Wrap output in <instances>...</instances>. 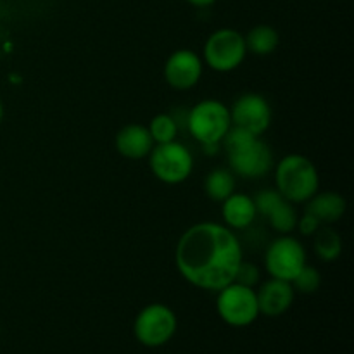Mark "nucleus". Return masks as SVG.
I'll use <instances>...</instances> for the list:
<instances>
[{
  "label": "nucleus",
  "instance_id": "1",
  "mask_svg": "<svg viewBox=\"0 0 354 354\" xmlns=\"http://www.w3.org/2000/svg\"><path fill=\"white\" fill-rule=\"evenodd\" d=\"M242 259L237 235L213 221L190 227L176 244L175 263L180 275L204 290L218 292L234 282Z\"/></svg>",
  "mask_w": 354,
  "mask_h": 354
},
{
  "label": "nucleus",
  "instance_id": "2",
  "mask_svg": "<svg viewBox=\"0 0 354 354\" xmlns=\"http://www.w3.org/2000/svg\"><path fill=\"white\" fill-rule=\"evenodd\" d=\"M230 171L244 178H261L273 168V152L266 142L249 131L232 127L223 137Z\"/></svg>",
  "mask_w": 354,
  "mask_h": 354
},
{
  "label": "nucleus",
  "instance_id": "3",
  "mask_svg": "<svg viewBox=\"0 0 354 354\" xmlns=\"http://www.w3.org/2000/svg\"><path fill=\"white\" fill-rule=\"evenodd\" d=\"M277 190L292 204L308 203L320 189V176L311 159L301 154H289L275 168Z\"/></svg>",
  "mask_w": 354,
  "mask_h": 354
},
{
  "label": "nucleus",
  "instance_id": "4",
  "mask_svg": "<svg viewBox=\"0 0 354 354\" xmlns=\"http://www.w3.org/2000/svg\"><path fill=\"white\" fill-rule=\"evenodd\" d=\"M187 124L190 135L197 142L204 145H216L232 128L230 109L220 100H201L190 109Z\"/></svg>",
  "mask_w": 354,
  "mask_h": 354
},
{
  "label": "nucleus",
  "instance_id": "5",
  "mask_svg": "<svg viewBox=\"0 0 354 354\" xmlns=\"http://www.w3.org/2000/svg\"><path fill=\"white\" fill-rule=\"evenodd\" d=\"M149 165L156 178L168 185H176L192 175L194 158L185 145L173 140L156 144L149 154Z\"/></svg>",
  "mask_w": 354,
  "mask_h": 354
},
{
  "label": "nucleus",
  "instance_id": "6",
  "mask_svg": "<svg viewBox=\"0 0 354 354\" xmlns=\"http://www.w3.org/2000/svg\"><path fill=\"white\" fill-rule=\"evenodd\" d=\"M218 315L232 327H248L259 317L258 297L254 287L232 282L218 290Z\"/></svg>",
  "mask_w": 354,
  "mask_h": 354
},
{
  "label": "nucleus",
  "instance_id": "7",
  "mask_svg": "<svg viewBox=\"0 0 354 354\" xmlns=\"http://www.w3.org/2000/svg\"><path fill=\"white\" fill-rule=\"evenodd\" d=\"M248 55L245 40L237 30L221 28L209 35L204 45V62L213 71L228 73L237 69Z\"/></svg>",
  "mask_w": 354,
  "mask_h": 354
},
{
  "label": "nucleus",
  "instance_id": "8",
  "mask_svg": "<svg viewBox=\"0 0 354 354\" xmlns=\"http://www.w3.org/2000/svg\"><path fill=\"white\" fill-rule=\"evenodd\" d=\"M306 265V251L296 237L289 234L275 239L265 254V268L272 279L292 282Z\"/></svg>",
  "mask_w": 354,
  "mask_h": 354
},
{
  "label": "nucleus",
  "instance_id": "9",
  "mask_svg": "<svg viewBox=\"0 0 354 354\" xmlns=\"http://www.w3.org/2000/svg\"><path fill=\"white\" fill-rule=\"evenodd\" d=\"M176 315L165 304H149L137 315L133 324L135 337L147 348L166 344L176 332Z\"/></svg>",
  "mask_w": 354,
  "mask_h": 354
},
{
  "label": "nucleus",
  "instance_id": "10",
  "mask_svg": "<svg viewBox=\"0 0 354 354\" xmlns=\"http://www.w3.org/2000/svg\"><path fill=\"white\" fill-rule=\"evenodd\" d=\"M230 120L232 127L259 137L272 124V107L261 93H244L230 107Z\"/></svg>",
  "mask_w": 354,
  "mask_h": 354
},
{
  "label": "nucleus",
  "instance_id": "11",
  "mask_svg": "<svg viewBox=\"0 0 354 354\" xmlns=\"http://www.w3.org/2000/svg\"><path fill=\"white\" fill-rule=\"evenodd\" d=\"M203 76V59L190 48H180L168 57L165 64V78L175 90H189L199 83Z\"/></svg>",
  "mask_w": 354,
  "mask_h": 354
},
{
  "label": "nucleus",
  "instance_id": "12",
  "mask_svg": "<svg viewBox=\"0 0 354 354\" xmlns=\"http://www.w3.org/2000/svg\"><path fill=\"white\" fill-rule=\"evenodd\" d=\"M294 296H296V290H294L292 283L286 282V280L270 279L256 292L259 315L280 317L292 306Z\"/></svg>",
  "mask_w": 354,
  "mask_h": 354
},
{
  "label": "nucleus",
  "instance_id": "13",
  "mask_svg": "<svg viewBox=\"0 0 354 354\" xmlns=\"http://www.w3.org/2000/svg\"><path fill=\"white\" fill-rule=\"evenodd\" d=\"M116 151L127 159H144L151 154L154 149V140H152L149 128L144 124L131 123L121 128L114 138Z\"/></svg>",
  "mask_w": 354,
  "mask_h": 354
},
{
  "label": "nucleus",
  "instance_id": "14",
  "mask_svg": "<svg viewBox=\"0 0 354 354\" xmlns=\"http://www.w3.org/2000/svg\"><path fill=\"white\" fill-rule=\"evenodd\" d=\"M221 216L230 230H244V228L251 227L258 216L254 199L248 194H230L221 203Z\"/></svg>",
  "mask_w": 354,
  "mask_h": 354
},
{
  "label": "nucleus",
  "instance_id": "15",
  "mask_svg": "<svg viewBox=\"0 0 354 354\" xmlns=\"http://www.w3.org/2000/svg\"><path fill=\"white\" fill-rule=\"evenodd\" d=\"M346 199L337 192H317L306 203V213L311 214L322 225H332L341 220L346 213Z\"/></svg>",
  "mask_w": 354,
  "mask_h": 354
},
{
  "label": "nucleus",
  "instance_id": "16",
  "mask_svg": "<svg viewBox=\"0 0 354 354\" xmlns=\"http://www.w3.org/2000/svg\"><path fill=\"white\" fill-rule=\"evenodd\" d=\"M245 48L254 55H270L277 50L280 44V35L275 28L268 24H258L244 37Z\"/></svg>",
  "mask_w": 354,
  "mask_h": 354
},
{
  "label": "nucleus",
  "instance_id": "17",
  "mask_svg": "<svg viewBox=\"0 0 354 354\" xmlns=\"http://www.w3.org/2000/svg\"><path fill=\"white\" fill-rule=\"evenodd\" d=\"M315 252L322 261H335L342 252V239L328 225H322L315 232Z\"/></svg>",
  "mask_w": 354,
  "mask_h": 354
},
{
  "label": "nucleus",
  "instance_id": "18",
  "mask_svg": "<svg viewBox=\"0 0 354 354\" xmlns=\"http://www.w3.org/2000/svg\"><path fill=\"white\" fill-rule=\"evenodd\" d=\"M204 190H206L207 197L214 203H223L230 194L235 192V176L230 169L218 168L213 169L209 175L206 176L204 182Z\"/></svg>",
  "mask_w": 354,
  "mask_h": 354
},
{
  "label": "nucleus",
  "instance_id": "19",
  "mask_svg": "<svg viewBox=\"0 0 354 354\" xmlns=\"http://www.w3.org/2000/svg\"><path fill=\"white\" fill-rule=\"evenodd\" d=\"M265 218H268L270 227L282 235H287L290 234V232L296 230L297 220H299L294 204L289 203L287 199H283V197L268 211V214H266Z\"/></svg>",
  "mask_w": 354,
  "mask_h": 354
},
{
  "label": "nucleus",
  "instance_id": "20",
  "mask_svg": "<svg viewBox=\"0 0 354 354\" xmlns=\"http://www.w3.org/2000/svg\"><path fill=\"white\" fill-rule=\"evenodd\" d=\"M147 128L154 144H166V142L176 140V133H178L175 118L165 113L156 114Z\"/></svg>",
  "mask_w": 354,
  "mask_h": 354
},
{
  "label": "nucleus",
  "instance_id": "21",
  "mask_svg": "<svg viewBox=\"0 0 354 354\" xmlns=\"http://www.w3.org/2000/svg\"><path fill=\"white\" fill-rule=\"evenodd\" d=\"M290 283H292L294 290H297V292L313 294V292H317L322 286L320 272L306 263V265H304V268L299 272V275H297Z\"/></svg>",
  "mask_w": 354,
  "mask_h": 354
},
{
  "label": "nucleus",
  "instance_id": "22",
  "mask_svg": "<svg viewBox=\"0 0 354 354\" xmlns=\"http://www.w3.org/2000/svg\"><path fill=\"white\" fill-rule=\"evenodd\" d=\"M234 282L242 283V286L248 287H254L256 283L259 282V268L256 265H252V263L242 259V263L239 265L237 273H235Z\"/></svg>",
  "mask_w": 354,
  "mask_h": 354
},
{
  "label": "nucleus",
  "instance_id": "23",
  "mask_svg": "<svg viewBox=\"0 0 354 354\" xmlns=\"http://www.w3.org/2000/svg\"><path fill=\"white\" fill-rule=\"evenodd\" d=\"M320 227H322L320 221L315 220V218L308 213H304V216L297 220V228H299L301 234L304 235H313Z\"/></svg>",
  "mask_w": 354,
  "mask_h": 354
},
{
  "label": "nucleus",
  "instance_id": "24",
  "mask_svg": "<svg viewBox=\"0 0 354 354\" xmlns=\"http://www.w3.org/2000/svg\"><path fill=\"white\" fill-rule=\"evenodd\" d=\"M185 2L192 3V6H196V7H209V6H213L216 0H185Z\"/></svg>",
  "mask_w": 354,
  "mask_h": 354
},
{
  "label": "nucleus",
  "instance_id": "25",
  "mask_svg": "<svg viewBox=\"0 0 354 354\" xmlns=\"http://www.w3.org/2000/svg\"><path fill=\"white\" fill-rule=\"evenodd\" d=\"M3 118V106H2V100H0V121H2Z\"/></svg>",
  "mask_w": 354,
  "mask_h": 354
}]
</instances>
